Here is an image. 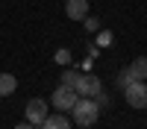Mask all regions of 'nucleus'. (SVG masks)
Masks as SVG:
<instances>
[{
	"instance_id": "nucleus-5",
	"label": "nucleus",
	"mask_w": 147,
	"mask_h": 129,
	"mask_svg": "<svg viewBox=\"0 0 147 129\" xmlns=\"http://www.w3.org/2000/svg\"><path fill=\"white\" fill-rule=\"evenodd\" d=\"M24 114H27V120L38 129L41 126V120L47 117V100H41V97H32L30 103H27V109H24Z\"/></svg>"
},
{
	"instance_id": "nucleus-2",
	"label": "nucleus",
	"mask_w": 147,
	"mask_h": 129,
	"mask_svg": "<svg viewBox=\"0 0 147 129\" xmlns=\"http://www.w3.org/2000/svg\"><path fill=\"white\" fill-rule=\"evenodd\" d=\"M124 97L132 109H147V82L144 79H132L124 88Z\"/></svg>"
},
{
	"instance_id": "nucleus-8",
	"label": "nucleus",
	"mask_w": 147,
	"mask_h": 129,
	"mask_svg": "<svg viewBox=\"0 0 147 129\" xmlns=\"http://www.w3.org/2000/svg\"><path fill=\"white\" fill-rule=\"evenodd\" d=\"M127 70H129V76H132V79H147V56L132 59V65H129Z\"/></svg>"
},
{
	"instance_id": "nucleus-13",
	"label": "nucleus",
	"mask_w": 147,
	"mask_h": 129,
	"mask_svg": "<svg viewBox=\"0 0 147 129\" xmlns=\"http://www.w3.org/2000/svg\"><path fill=\"white\" fill-rule=\"evenodd\" d=\"M82 21H85V29H88V32H97V29H100V21H97V18H88V15H85Z\"/></svg>"
},
{
	"instance_id": "nucleus-11",
	"label": "nucleus",
	"mask_w": 147,
	"mask_h": 129,
	"mask_svg": "<svg viewBox=\"0 0 147 129\" xmlns=\"http://www.w3.org/2000/svg\"><path fill=\"white\" fill-rule=\"evenodd\" d=\"M77 79H80V74H77V70H65V74H62V85L74 88V85H77Z\"/></svg>"
},
{
	"instance_id": "nucleus-16",
	"label": "nucleus",
	"mask_w": 147,
	"mask_h": 129,
	"mask_svg": "<svg viewBox=\"0 0 147 129\" xmlns=\"http://www.w3.org/2000/svg\"><path fill=\"white\" fill-rule=\"evenodd\" d=\"M15 129H35V126H32V123H30V120H27V123H18V126H15Z\"/></svg>"
},
{
	"instance_id": "nucleus-7",
	"label": "nucleus",
	"mask_w": 147,
	"mask_h": 129,
	"mask_svg": "<svg viewBox=\"0 0 147 129\" xmlns=\"http://www.w3.org/2000/svg\"><path fill=\"white\" fill-rule=\"evenodd\" d=\"M71 126H74V123L68 120L65 114H47L44 120H41L38 129H71Z\"/></svg>"
},
{
	"instance_id": "nucleus-10",
	"label": "nucleus",
	"mask_w": 147,
	"mask_h": 129,
	"mask_svg": "<svg viewBox=\"0 0 147 129\" xmlns=\"http://www.w3.org/2000/svg\"><path fill=\"white\" fill-rule=\"evenodd\" d=\"M91 100L97 103V109H100V112H103V109H109V106H112V100H109V94H106V91H100V94H97V97H91Z\"/></svg>"
},
{
	"instance_id": "nucleus-12",
	"label": "nucleus",
	"mask_w": 147,
	"mask_h": 129,
	"mask_svg": "<svg viewBox=\"0 0 147 129\" xmlns=\"http://www.w3.org/2000/svg\"><path fill=\"white\" fill-rule=\"evenodd\" d=\"M129 82H132V76H129V70L124 68V70H121V74H118V88H121V91H124V88L129 85Z\"/></svg>"
},
{
	"instance_id": "nucleus-9",
	"label": "nucleus",
	"mask_w": 147,
	"mask_h": 129,
	"mask_svg": "<svg viewBox=\"0 0 147 129\" xmlns=\"http://www.w3.org/2000/svg\"><path fill=\"white\" fill-rule=\"evenodd\" d=\"M15 88H18V76H12V74H0V97L15 94Z\"/></svg>"
},
{
	"instance_id": "nucleus-1",
	"label": "nucleus",
	"mask_w": 147,
	"mask_h": 129,
	"mask_svg": "<svg viewBox=\"0 0 147 129\" xmlns=\"http://www.w3.org/2000/svg\"><path fill=\"white\" fill-rule=\"evenodd\" d=\"M71 117H74L71 123H77V126H82V129H88V126L97 123L100 109H97V103H94L91 97H80L77 103H74V109H71Z\"/></svg>"
},
{
	"instance_id": "nucleus-4",
	"label": "nucleus",
	"mask_w": 147,
	"mask_h": 129,
	"mask_svg": "<svg viewBox=\"0 0 147 129\" xmlns=\"http://www.w3.org/2000/svg\"><path fill=\"white\" fill-rule=\"evenodd\" d=\"M74 91H77L80 97H97V94L103 91V82H100V76H94V74H88V76L80 74V79H77V85H74Z\"/></svg>"
},
{
	"instance_id": "nucleus-14",
	"label": "nucleus",
	"mask_w": 147,
	"mask_h": 129,
	"mask_svg": "<svg viewBox=\"0 0 147 129\" xmlns=\"http://www.w3.org/2000/svg\"><path fill=\"white\" fill-rule=\"evenodd\" d=\"M56 62H59V65H68V62H71V53H68V50H56Z\"/></svg>"
},
{
	"instance_id": "nucleus-6",
	"label": "nucleus",
	"mask_w": 147,
	"mask_h": 129,
	"mask_svg": "<svg viewBox=\"0 0 147 129\" xmlns=\"http://www.w3.org/2000/svg\"><path fill=\"white\" fill-rule=\"evenodd\" d=\"M65 15L71 21H82L88 15V0H65Z\"/></svg>"
},
{
	"instance_id": "nucleus-15",
	"label": "nucleus",
	"mask_w": 147,
	"mask_h": 129,
	"mask_svg": "<svg viewBox=\"0 0 147 129\" xmlns=\"http://www.w3.org/2000/svg\"><path fill=\"white\" fill-rule=\"evenodd\" d=\"M97 41H100V44H112V35H109V32H100V35H97Z\"/></svg>"
},
{
	"instance_id": "nucleus-3",
	"label": "nucleus",
	"mask_w": 147,
	"mask_h": 129,
	"mask_svg": "<svg viewBox=\"0 0 147 129\" xmlns=\"http://www.w3.org/2000/svg\"><path fill=\"white\" fill-rule=\"evenodd\" d=\"M77 100H80V94L74 91V88H68V85H59V88L53 91V97H50V103H53L56 112H71Z\"/></svg>"
}]
</instances>
